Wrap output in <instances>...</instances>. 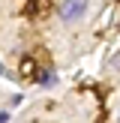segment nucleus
I'll use <instances>...</instances> for the list:
<instances>
[{
  "label": "nucleus",
  "mask_w": 120,
  "mask_h": 123,
  "mask_svg": "<svg viewBox=\"0 0 120 123\" xmlns=\"http://www.w3.org/2000/svg\"><path fill=\"white\" fill-rule=\"evenodd\" d=\"M84 12H87V0H60V18L63 21H78V18H84Z\"/></svg>",
  "instance_id": "1"
},
{
  "label": "nucleus",
  "mask_w": 120,
  "mask_h": 123,
  "mask_svg": "<svg viewBox=\"0 0 120 123\" xmlns=\"http://www.w3.org/2000/svg\"><path fill=\"white\" fill-rule=\"evenodd\" d=\"M36 75H39V72H36V63L30 57H24L21 60V78H36Z\"/></svg>",
  "instance_id": "2"
},
{
  "label": "nucleus",
  "mask_w": 120,
  "mask_h": 123,
  "mask_svg": "<svg viewBox=\"0 0 120 123\" xmlns=\"http://www.w3.org/2000/svg\"><path fill=\"white\" fill-rule=\"evenodd\" d=\"M36 81H39V84H54V72H51V69L39 72V75H36Z\"/></svg>",
  "instance_id": "3"
},
{
  "label": "nucleus",
  "mask_w": 120,
  "mask_h": 123,
  "mask_svg": "<svg viewBox=\"0 0 120 123\" xmlns=\"http://www.w3.org/2000/svg\"><path fill=\"white\" fill-rule=\"evenodd\" d=\"M108 66H111V69H117V72H120V51H117V54H111V60H108Z\"/></svg>",
  "instance_id": "4"
},
{
  "label": "nucleus",
  "mask_w": 120,
  "mask_h": 123,
  "mask_svg": "<svg viewBox=\"0 0 120 123\" xmlns=\"http://www.w3.org/2000/svg\"><path fill=\"white\" fill-rule=\"evenodd\" d=\"M9 120V111H0V123H6Z\"/></svg>",
  "instance_id": "5"
},
{
  "label": "nucleus",
  "mask_w": 120,
  "mask_h": 123,
  "mask_svg": "<svg viewBox=\"0 0 120 123\" xmlns=\"http://www.w3.org/2000/svg\"><path fill=\"white\" fill-rule=\"evenodd\" d=\"M3 72H6V69H3V63H0V75H3Z\"/></svg>",
  "instance_id": "6"
},
{
  "label": "nucleus",
  "mask_w": 120,
  "mask_h": 123,
  "mask_svg": "<svg viewBox=\"0 0 120 123\" xmlns=\"http://www.w3.org/2000/svg\"><path fill=\"white\" fill-rule=\"evenodd\" d=\"M117 123H120V120H117Z\"/></svg>",
  "instance_id": "7"
}]
</instances>
